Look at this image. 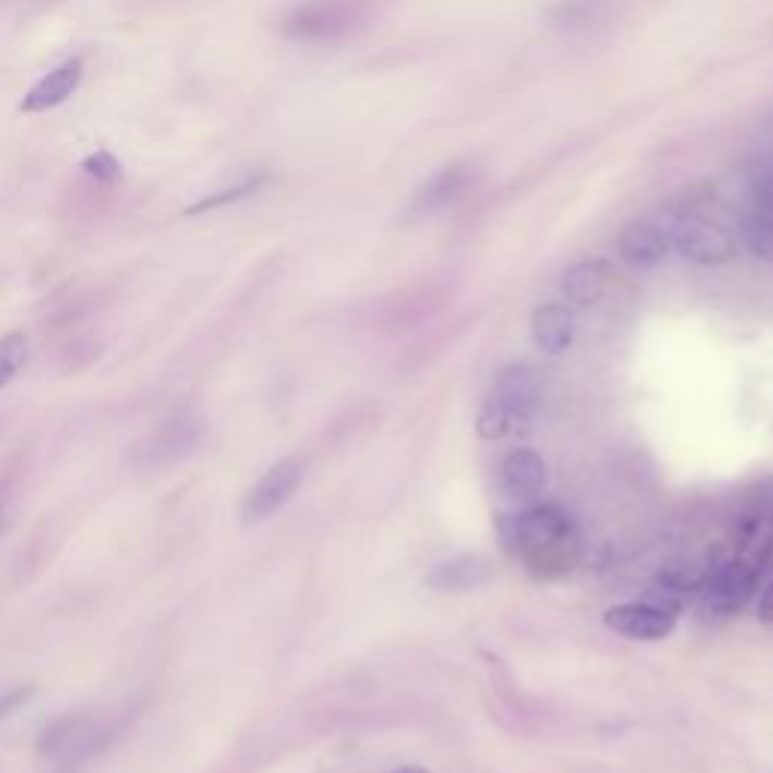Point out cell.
<instances>
[{
	"instance_id": "obj_12",
	"label": "cell",
	"mask_w": 773,
	"mask_h": 773,
	"mask_svg": "<svg viewBox=\"0 0 773 773\" xmlns=\"http://www.w3.org/2000/svg\"><path fill=\"white\" fill-rule=\"evenodd\" d=\"M493 577V568L478 553H456L441 562H435L426 574V586L435 592H472L487 586Z\"/></svg>"
},
{
	"instance_id": "obj_13",
	"label": "cell",
	"mask_w": 773,
	"mask_h": 773,
	"mask_svg": "<svg viewBox=\"0 0 773 773\" xmlns=\"http://www.w3.org/2000/svg\"><path fill=\"white\" fill-rule=\"evenodd\" d=\"M499 481H502V490L511 499L529 502V499L541 496L544 487H547V462L538 450L517 447L502 459Z\"/></svg>"
},
{
	"instance_id": "obj_8",
	"label": "cell",
	"mask_w": 773,
	"mask_h": 773,
	"mask_svg": "<svg viewBox=\"0 0 773 773\" xmlns=\"http://www.w3.org/2000/svg\"><path fill=\"white\" fill-rule=\"evenodd\" d=\"M200 435H203V423L194 411H182L173 420H164L139 447L142 466H167V462L188 456L200 444Z\"/></svg>"
},
{
	"instance_id": "obj_2",
	"label": "cell",
	"mask_w": 773,
	"mask_h": 773,
	"mask_svg": "<svg viewBox=\"0 0 773 773\" xmlns=\"http://www.w3.org/2000/svg\"><path fill=\"white\" fill-rule=\"evenodd\" d=\"M514 544L526 565L538 577H550V568H568V550H574L571 517L559 505H532L514 520Z\"/></svg>"
},
{
	"instance_id": "obj_9",
	"label": "cell",
	"mask_w": 773,
	"mask_h": 773,
	"mask_svg": "<svg viewBox=\"0 0 773 773\" xmlns=\"http://www.w3.org/2000/svg\"><path fill=\"white\" fill-rule=\"evenodd\" d=\"M490 396H496L502 402V408L508 411L511 429H520V426L529 429V423L538 411V402H541V381L532 366L514 363L499 372Z\"/></svg>"
},
{
	"instance_id": "obj_17",
	"label": "cell",
	"mask_w": 773,
	"mask_h": 773,
	"mask_svg": "<svg viewBox=\"0 0 773 773\" xmlns=\"http://www.w3.org/2000/svg\"><path fill=\"white\" fill-rule=\"evenodd\" d=\"M737 233H740V242H743L758 260L773 263V212L752 206L749 212L740 215Z\"/></svg>"
},
{
	"instance_id": "obj_26",
	"label": "cell",
	"mask_w": 773,
	"mask_h": 773,
	"mask_svg": "<svg viewBox=\"0 0 773 773\" xmlns=\"http://www.w3.org/2000/svg\"><path fill=\"white\" fill-rule=\"evenodd\" d=\"M393 773H432V770H426V767H417V764H405V767H396Z\"/></svg>"
},
{
	"instance_id": "obj_21",
	"label": "cell",
	"mask_w": 773,
	"mask_h": 773,
	"mask_svg": "<svg viewBox=\"0 0 773 773\" xmlns=\"http://www.w3.org/2000/svg\"><path fill=\"white\" fill-rule=\"evenodd\" d=\"M263 185H266V176L245 179L242 185H233V188H227V191H221V194H209V197H203L200 203L188 206V209H185V215H203V212L221 209V206H227V203H239V200H245L248 194L260 191Z\"/></svg>"
},
{
	"instance_id": "obj_16",
	"label": "cell",
	"mask_w": 773,
	"mask_h": 773,
	"mask_svg": "<svg viewBox=\"0 0 773 773\" xmlns=\"http://www.w3.org/2000/svg\"><path fill=\"white\" fill-rule=\"evenodd\" d=\"M82 82V61L73 58L67 64H61L58 70H52L49 76H43L22 100V112H46L52 106H61L67 97H73V91Z\"/></svg>"
},
{
	"instance_id": "obj_7",
	"label": "cell",
	"mask_w": 773,
	"mask_h": 773,
	"mask_svg": "<svg viewBox=\"0 0 773 773\" xmlns=\"http://www.w3.org/2000/svg\"><path fill=\"white\" fill-rule=\"evenodd\" d=\"M97 722L88 716H61L40 731L37 752L55 764H73L97 746Z\"/></svg>"
},
{
	"instance_id": "obj_22",
	"label": "cell",
	"mask_w": 773,
	"mask_h": 773,
	"mask_svg": "<svg viewBox=\"0 0 773 773\" xmlns=\"http://www.w3.org/2000/svg\"><path fill=\"white\" fill-rule=\"evenodd\" d=\"M604 4L607 0H562L550 16L562 28H577V25H589Z\"/></svg>"
},
{
	"instance_id": "obj_1",
	"label": "cell",
	"mask_w": 773,
	"mask_h": 773,
	"mask_svg": "<svg viewBox=\"0 0 773 773\" xmlns=\"http://www.w3.org/2000/svg\"><path fill=\"white\" fill-rule=\"evenodd\" d=\"M716 191H689L668 221L674 248L698 266H722L737 257V236L722 221Z\"/></svg>"
},
{
	"instance_id": "obj_14",
	"label": "cell",
	"mask_w": 773,
	"mask_h": 773,
	"mask_svg": "<svg viewBox=\"0 0 773 773\" xmlns=\"http://www.w3.org/2000/svg\"><path fill=\"white\" fill-rule=\"evenodd\" d=\"M574 333H577V318H574V312H571L568 305L544 302V305L535 308V315H532V339H535L538 351L556 357V354L571 348Z\"/></svg>"
},
{
	"instance_id": "obj_11",
	"label": "cell",
	"mask_w": 773,
	"mask_h": 773,
	"mask_svg": "<svg viewBox=\"0 0 773 773\" xmlns=\"http://www.w3.org/2000/svg\"><path fill=\"white\" fill-rule=\"evenodd\" d=\"M469 185H472V167L469 164H459V161L447 164L417 188V194L408 203V212L417 215V218H429V215L453 206L462 194L469 191Z\"/></svg>"
},
{
	"instance_id": "obj_25",
	"label": "cell",
	"mask_w": 773,
	"mask_h": 773,
	"mask_svg": "<svg viewBox=\"0 0 773 773\" xmlns=\"http://www.w3.org/2000/svg\"><path fill=\"white\" fill-rule=\"evenodd\" d=\"M758 620L773 626V580L767 583V589L761 592V601H758Z\"/></svg>"
},
{
	"instance_id": "obj_5",
	"label": "cell",
	"mask_w": 773,
	"mask_h": 773,
	"mask_svg": "<svg viewBox=\"0 0 773 773\" xmlns=\"http://www.w3.org/2000/svg\"><path fill=\"white\" fill-rule=\"evenodd\" d=\"M758 586V562L749 559V556H734V559H725L707 580V589H704V601L713 613L719 616H731L737 610L746 607V601L752 598Z\"/></svg>"
},
{
	"instance_id": "obj_4",
	"label": "cell",
	"mask_w": 773,
	"mask_h": 773,
	"mask_svg": "<svg viewBox=\"0 0 773 773\" xmlns=\"http://www.w3.org/2000/svg\"><path fill=\"white\" fill-rule=\"evenodd\" d=\"M302 478H305V459L302 456L293 453V456L278 459L275 466L251 487V493L245 496L242 511H239L242 523H263L272 514H278L293 499Z\"/></svg>"
},
{
	"instance_id": "obj_6",
	"label": "cell",
	"mask_w": 773,
	"mask_h": 773,
	"mask_svg": "<svg viewBox=\"0 0 773 773\" xmlns=\"http://www.w3.org/2000/svg\"><path fill=\"white\" fill-rule=\"evenodd\" d=\"M604 626L632 641H665L677 629V616L650 601H626L604 610Z\"/></svg>"
},
{
	"instance_id": "obj_18",
	"label": "cell",
	"mask_w": 773,
	"mask_h": 773,
	"mask_svg": "<svg viewBox=\"0 0 773 773\" xmlns=\"http://www.w3.org/2000/svg\"><path fill=\"white\" fill-rule=\"evenodd\" d=\"M746 191L752 194V206L773 212V154H758L743 167Z\"/></svg>"
},
{
	"instance_id": "obj_19",
	"label": "cell",
	"mask_w": 773,
	"mask_h": 773,
	"mask_svg": "<svg viewBox=\"0 0 773 773\" xmlns=\"http://www.w3.org/2000/svg\"><path fill=\"white\" fill-rule=\"evenodd\" d=\"M25 360H28V339H25V333H10V336L0 339V390H4L19 375Z\"/></svg>"
},
{
	"instance_id": "obj_3",
	"label": "cell",
	"mask_w": 773,
	"mask_h": 773,
	"mask_svg": "<svg viewBox=\"0 0 773 773\" xmlns=\"http://www.w3.org/2000/svg\"><path fill=\"white\" fill-rule=\"evenodd\" d=\"M363 25V10L354 4H339V0H321V4H305L284 16L281 31L290 40L302 43H327L354 34Z\"/></svg>"
},
{
	"instance_id": "obj_20",
	"label": "cell",
	"mask_w": 773,
	"mask_h": 773,
	"mask_svg": "<svg viewBox=\"0 0 773 773\" xmlns=\"http://www.w3.org/2000/svg\"><path fill=\"white\" fill-rule=\"evenodd\" d=\"M475 429L487 441H499V438H505L511 432V417H508V411L502 408V402L496 396L484 399V405L478 411V420H475Z\"/></svg>"
},
{
	"instance_id": "obj_10",
	"label": "cell",
	"mask_w": 773,
	"mask_h": 773,
	"mask_svg": "<svg viewBox=\"0 0 773 773\" xmlns=\"http://www.w3.org/2000/svg\"><path fill=\"white\" fill-rule=\"evenodd\" d=\"M616 248H620V257L626 266L632 269H656L668 251L674 248L671 242V230L653 218H635L632 224L623 227L620 239H616Z\"/></svg>"
},
{
	"instance_id": "obj_23",
	"label": "cell",
	"mask_w": 773,
	"mask_h": 773,
	"mask_svg": "<svg viewBox=\"0 0 773 773\" xmlns=\"http://www.w3.org/2000/svg\"><path fill=\"white\" fill-rule=\"evenodd\" d=\"M82 170L88 176H94L97 182H118L121 179V164L112 158L109 151H97V154H91V158H85Z\"/></svg>"
},
{
	"instance_id": "obj_24",
	"label": "cell",
	"mask_w": 773,
	"mask_h": 773,
	"mask_svg": "<svg viewBox=\"0 0 773 773\" xmlns=\"http://www.w3.org/2000/svg\"><path fill=\"white\" fill-rule=\"evenodd\" d=\"M34 686H16V689H10V692H4L0 695V719H7V716H13L22 704H28L31 698H34Z\"/></svg>"
},
{
	"instance_id": "obj_15",
	"label": "cell",
	"mask_w": 773,
	"mask_h": 773,
	"mask_svg": "<svg viewBox=\"0 0 773 773\" xmlns=\"http://www.w3.org/2000/svg\"><path fill=\"white\" fill-rule=\"evenodd\" d=\"M610 281H613L610 263L601 260V257H589V260H577L574 266L565 269V275H562V293H565L568 302L586 308V305H595V302L604 299Z\"/></svg>"
}]
</instances>
